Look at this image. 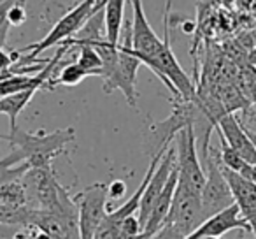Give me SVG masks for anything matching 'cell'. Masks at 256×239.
I'll return each mask as SVG.
<instances>
[{"instance_id":"obj_3","label":"cell","mask_w":256,"mask_h":239,"mask_svg":"<svg viewBox=\"0 0 256 239\" xmlns=\"http://www.w3.org/2000/svg\"><path fill=\"white\" fill-rule=\"evenodd\" d=\"M22 179L28 195V207L32 209L65 211L76 206L74 197L58 183L51 167H30Z\"/></svg>"},{"instance_id":"obj_26","label":"cell","mask_w":256,"mask_h":239,"mask_svg":"<svg viewBox=\"0 0 256 239\" xmlns=\"http://www.w3.org/2000/svg\"><path fill=\"white\" fill-rule=\"evenodd\" d=\"M12 4H14V0H2L0 2V29L6 25L8 22V15H9V9L12 8Z\"/></svg>"},{"instance_id":"obj_4","label":"cell","mask_w":256,"mask_h":239,"mask_svg":"<svg viewBox=\"0 0 256 239\" xmlns=\"http://www.w3.org/2000/svg\"><path fill=\"white\" fill-rule=\"evenodd\" d=\"M202 165L206 169V185L202 190V213L204 220L214 216L220 211L230 207L235 202L232 188L221 171L220 150H210L202 157Z\"/></svg>"},{"instance_id":"obj_9","label":"cell","mask_w":256,"mask_h":239,"mask_svg":"<svg viewBox=\"0 0 256 239\" xmlns=\"http://www.w3.org/2000/svg\"><path fill=\"white\" fill-rule=\"evenodd\" d=\"M28 225L48 232L54 239H81L78 204L65 211L32 209L30 211Z\"/></svg>"},{"instance_id":"obj_6","label":"cell","mask_w":256,"mask_h":239,"mask_svg":"<svg viewBox=\"0 0 256 239\" xmlns=\"http://www.w3.org/2000/svg\"><path fill=\"white\" fill-rule=\"evenodd\" d=\"M176 157L179 171L178 181L202 195L206 185V169L196 153V134L193 125H186L176 136Z\"/></svg>"},{"instance_id":"obj_27","label":"cell","mask_w":256,"mask_h":239,"mask_svg":"<svg viewBox=\"0 0 256 239\" xmlns=\"http://www.w3.org/2000/svg\"><path fill=\"white\" fill-rule=\"evenodd\" d=\"M28 234H30V239H54L53 235H50L48 232L44 230H39L37 227H32V225H28Z\"/></svg>"},{"instance_id":"obj_8","label":"cell","mask_w":256,"mask_h":239,"mask_svg":"<svg viewBox=\"0 0 256 239\" xmlns=\"http://www.w3.org/2000/svg\"><path fill=\"white\" fill-rule=\"evenodd\" d=\"M79 209V234L81 239H95L96 230L107 216L109 188L104 183L86 186L74 197Z\"/></svg>"},{"instance_id":"obj_17","label":"cell","mask_w":256,"mask_h":239,"mask_svg":"<svg viewBox=\"0 0 256 239\" xmlns=\"http://www.w3.org/2000/svg\"><path fill=\"white\" fill-rule=\"evenodd\" d=\"M37 93L36 88L32 90H23V92H16L11 95L0 97V114L9 116V125H11V132H14L18 129L16 120H18L20 113L28 106V102L32 100V97Z\"/></svg>"},{"instance_id":"obj_2","label":"cell","mask_w":256,"mask_h":239,"mask_svg":"<svg viewBox=\"0 0 256 239\" xmlns=\"http://www.w3.org/2000/svg\"><path fill=\"white\" fill-rule=\"evenodd\" d=\"M123 41L118 44V62L114 69L104 78V93H112L114 90H120L126 99L128 106L137 107V72L140 67V60L137 58L134 50L132 39V22H124Z\"/></svg>"},{"instance_id":"obj_25","label":"cell","mask_w":256,"mask_h":239,"mask_svg":"<svg viewBox=\"0 0 256 239\" xmlns=\"http://www.w3.org/2000/svg\"><path fill=\"white\" fill-rule=\"evenodd\" d=\"M107 188H109V199H121L124 195V192H126V185L123 181H120V179L107 185Z\"/></svg>"},{"instance_id":"obj_12","label":"cell","mask_w":256,"mask_h":239,"mask_svg":"<svg viewBox=\"0 0 256 239\" xmlns=\"http://www.w3.org/2000/svg\"><path fill=\"white\" fill-rule=\"evenodd\" d=\"M134 9V18H132V39H134V50L140 62L144 58L154 57L158 48L162 46V39L156 36L153 29H151L150 22H148L146 15H144L142 0H130Z\"/></svg>"},{"instance_id":"obj_18","label":"cell","mask_w":256,"mask_h":239,"mask_svg":"<svg viewBox=\"0 0 256 239\" xmlns=\"http://www.w3.org/2000/svg\"><path fill=\"white\" fill-rule=\"evenodd\" d=\"M30 169V164L25 162V155L18 148H12V153H9L6 158L0 160V185L6 181H11L16 178H23L26 171Z\"/></svg>"},{"instance_id":"obj_29","label":"cell","mask_w":256,"mask_h":239,"mask_svg":"<svg viewBox=\"0 0 256 239\" xmlns=\"http://www.w3.org/2000/svg\"><path fill=\"white\" fill-rule=\"evenodd\" d=\"M202 239H223V235H207V237H202Z\"/></svg>"},{"instance_id":"obj_13","label":"cell","mask_w":256,"mask_h":239,"mask_svg":"<svg viewBox=\"0 0 256 239\" xmlns=\"http://www.w3.org/2000/svg\"><path fill=\"white\" fill-rule=\"evenodd\" d=\"M216 130L246 162L256 165V144L234 113H226L218 122Z\"/></svg>"},{"instance_id":"obj_24","label":"cell","mask_w":256,"mask_h":239,"mask_svg":"<svg viewBox=\"0 0 256 239\" xmlns=\"http://www.w3.org/2000/svg\"><path fill=\"white\" fill-rule=\"evenodd\" d=\"M20 51H14V53H6L4 50H0V71H8L11 69L14 64L20 62Z\"/></svg>"},{"instance_id":"obj_14","label":"cell","mask_w":256,"mask_h":239,"mask_svg":"<svg viewBox=\"0 0 256 239\" xmlns=\"http://www.w3.org/2000/svg\"><path fill=\"white\" fill-rule=\"evenodd\" d=\"M235 228H240V230L251 232V227L249 223L240 216V209H238L237 204H232L230 207L220 211L214 216L204 220L195 230L190 235H186L184 239H202L207 237V235H223L230 230H235Z\"/></svg>"},{"instance_id":"obj_20","label":"cell","mask_w":256,"mask_h":239,"mask_svg":"<svg viewBox=\"0 0 256 239\" xmlns=\"http://www.w3.org/2000/svg\"><path fill=\"white\" fill-rule=\"evenodd\" d=\"M86 76H90L88 72H86L84 69L78 64V62H72V64L64 65V69L58 72L56 79L51 76V78L44 83L42 88L53 90V88H56V86H68V88H70V86H78L79 83L86 78Z\"/></svg>"},{"instance_id":"obj_7","label":"cell","mask_w":256,"mask_h":239,"mask_svg":"<svg viewBox=\"0 0 256 239\" xmlns=\"http://www.w3.org/2000/svg\"><path fill=\"white\" fill-rule=\"evenodd\" d=\"M204 221L202 213V197L200 193L193 192L192 188L178 181L176 186L172 206L165 218L164 225L172 227L182 239L190 235Z\"/></svg>"},{"instance_id":"obj_1","label":"cell","mask_w":256,"mask_h":239,"mask_svg":"<svg viewBox=\"0 0 256 239\" xmlns=\"http://www.w3.org/2000/svg\"><path fill=\"white\" fill-rule=\"evenodd\" d=\"M76 139V129H60L54 132H25L16 129L11 132L9 141L12 148H18L25 155L30 167H51V162L67 151V146Z\"/></svg>"},{"instance_id":"obj_15","label":"cell","mask_w":256,"mask_h":239,"mask_svg":"<svg viewBox=\"0 0 256 239\" xmlns=\"http://www.w3.org/2000/svg\"><path fill=\"white\" fill-rule=\"evenodd\" d=\"M178 179H179V171H178V165H176L170 178H168L167 185H165L164 192L160 193L156 204L153 206V211H151L150 218H148L146 225H144V234H146L148 237H151L154 232L160 230V227L164 225L165 218H167V214H168V209H170V206H172V199H174Z\"/></svg>"},{"instance_id":"obj_22","label":"cell","mask_w":256,"mask_h":239,"mask_svg":"<svg viewBox=\"0 0 256 239\" xmlns=\"http://www.w3.org/2000/svg\"><path fill=\"white\" fill-rule=\"evenodd\" d=\"M25 0H14L12 8L9 9L8 22L11 23V27H20L26 22V9H25Z\"/></svg>"},{"instance_id":"obj_19","label":"cell","mask_w":256,"mask_h":239,"mask_svg":"<svg viewBox=\"0 0 256 239\" xmlns=\"http://www.w3.org/2000/svg\"><path fill=\"white\" fill-rule=\"evenodd\" d=\"M0 202L12 207L28 206V195H26V188L22 178L11 179L0 185Z\"/></svg>"},{"instance_id":"obj_23","label":"cell","mask_w":256,"mask_h":239,"mask_svg":"<svg viewBox=\"0 0 256 239\" xmlns=\"http://www.w3.org/2000/svg\"><path fill=\"white\" fill-rule=\"evenodd\" d=\"M118 228H120V223H116L107 213L106 220L102 221L100 228L96 230L95 239H118Z\"/></svg>"},{"instance_id":"obj_5","label":"cell","mask_w":256,"mask_h":239,"mask_svg":"<svg viewBox=\"0 0 256 239\" xmlns=\"http://www.w3.org/2000/svg\"><path fill=\"white\" fill-rule=\"evenodd\" d=\"M96 2H98V0H82V2H79L72 11H68L64 18L58 20V23L48 32V36L44 37L42 41L20 50V53H26V57L23 58V60H25L26 64H30V62H34V58L39 57L42 51L50 50V48L56 46V44H60V43H65L67 39H70L76 32H79V30L82 29V25L88 22L90 16L95 13Z\"/></svg>"},{"instance_id":"obj_11","label":"cell","mask_w":256,"mask_h":239,"mask_svg":"<svg viewBox=\"0 0 256 239\" xmlns=\"http://www.w3.org/2000/svg\"><path fill=\"white\" fill-rule=\"evenodd\" d=\"M221 171H223L224 178L230 185L235 204L240 209V216L249 223L251 232L256 237V183L226 169L223 164H221Z\"/></svg>"},{"instance_id":"obj_21","label":"cell","mask_w":256,"mask_h":239,"mask_svg":"<svg viewBox=\"0 0 256 239\" xmlns=\"http://www.w3.org/2000/svg\"><path fill=\"white\" fill-rule=\"evenodd\" d=\"M79 48V57L78 64L88 72L90 76H100L104 67L102 57L98 55V51L92 46V44H76Z\"/></svg>"},{"instance_id":"obj_30","label":"cell","mask_w":256,"mask_h":239,"mask_svg":"<svg viewBox=\"0 0 256 239\" xmlns=\"http://www.w3.org/2000/svg\"><path fill=\"white\" fill-rule=\"evenodd\" d=\"M4 139L9 141V136H4V134H0V141H4Z\"/></svg>"},{"instance_id":"obj_16","label":"cell","mask_w":256,"mask_h":239,"mask_svg":"<svg viewBox=\"0 0 256 239\" xmlns=\"http://www.w3.org/2000/svg\"><path fill=\"white\" fill-rule=\"evenodd\" d=\"M104 11H106V37L107 43L112 46L120 44L121 30H123L124 2L126 0H104Z\"/></svg>"},{"instance_id":"obj_28","label":"cell","mask_w":256,"mask_h":239,"mask_svg":"<svg viewBox=\"0 0 256 239\" xmlns=\"http://www.w3.org/2000/svg\"><path fill=\"white\" fill-rule=\"evenodd\" d=\"M9 29H11V23H6L2 29H0V50H4L6 46V41H8V34Z\"/></svg>"},{"instance_id":"obj_10","label":"cell","mask_w":256,"mask_h":239,"mask_svg":"<svg viewBox=\"0 0 256 239\" xmlns=\"http://www.w3.org/2000/svg\"><path fill=\"white\" fill-rule=\"evenodd\" d=\"M178 165V157H176V148L170 146L167 151L164 153V157L160 158L156 169H154L153 176L148 181L146 188L142 192V197H140V204H139V220L142 223V227L146 225L148 218H150L151 211H153V206L156 204L160 193L164 192L165 185H167L168 178H170L172 171Z\"/></svg>"}]
</instances>
